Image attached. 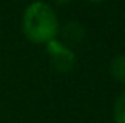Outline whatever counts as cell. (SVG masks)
Here are the masks:
<instances>
[{
  "label": "cell",
  "instance_id": "5b68a950",
  "mask_svg": "<svg viewBox=\"0 0 125 123\" xmlns=\"http://www.w3.org/2000/svg\"><path fill=\"white\" fill-rule=\"evenodd\" d=\"M114 122L125 123V90L117 96L114 103Z\"/></svg>",
  "mask_w": 125,
  "mask_h": 123
},
{
  "label": "cell",
  "instance_id": "8992f818",
  "mask_svg": "<svg viewBox=\"0 0 125 123\" xmlns=\"http://www.w3.org/2000/svg\"><path fill=\"white\" fill-rule=\"evenodd\" d=\"M52 2H55V3H57V5H65V3L71 2V0H52Z\"/></svg>",
  "mask_w": 125,
  "mask_h": 123
},
{
  "label": "cell",
  "instance_id": "7a4b0ae2",
  "mask_svg": "<svg viewBox=\"0 0 125 123\" xmlns=\"http://www.w3.org/2000/svg\"><path fill=\"white\" fill-rule=\"evenodd\" d=\"M44 46H46V54H48L51 65L55 71L65 74L73 70L74 62H76V55H74L73 49L68 44L54 38V40L48 41Z\"/></svg>",
  "mask_w": 125,
  "mask_h": 123
},
{
  "label": "cell",
  "instance_id": "277c9868",
  "mask_svg": "<svg viewBox=\"0 0 125 123\" xmlns=\"http://www.w3.org/2000/svg\"><path fill=\"white\" fill-rule=\"evenodd\" d=\"M111 76L120 84H125V55H117L111 60L109 65Z\"/></svg>",
  "mask_w": 125,
  "mask_h": 123
},
{
  "label": "cell",
  "instance_id": "52a82bcc",
  "mask_svg": "<svg viewBox=\"0 0 125 123\" xmlns=\"http://www.w3.org/2000/svg\"><path fill=\"white\" fill-rule=\"evenodd\" d=\"M87 2H92V3H98V2H104V0H87Z\"/></svg>",
  "mask_w": 125,
  "mask_h": 123
},
{
  "label": "cell",
  "instance_id": "6da1fadb",
  "mask_svg": "<svg viewBox=\"0 0 125 123\" xmlns=\"http://www.w3.org/2000/svg\"><path fill=\"white\" fill-rule=\"evenodd\" d=\"M59 18L54 8L46 2H33L22 14V32L29 41L46 44L59 35Z\"/></svg>",
  "mask_w": 125,
  "mask_h": 123
},
{
  "label": "cell",
  "instance_id": "3957f363",
  "mask_svg": "<svg viewBox=\"0 0 125 123\" xmlns=\"http://www.w3.org/2000/svg\"><path fill=\"white\" fill-rule=\"evenodd\" d=\"M59 33L62 35V40L65 44L71 46V44L79 43L84 38V27L79 22H68L62 28H59Z\"/></svg>",
  "mask_w": 125,
  "mask_h": 123
}]
</instances>
